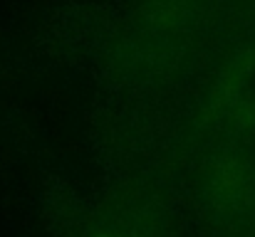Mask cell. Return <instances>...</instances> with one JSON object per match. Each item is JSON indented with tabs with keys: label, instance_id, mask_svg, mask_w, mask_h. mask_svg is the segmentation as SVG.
Here are the masks:
<instances>
[{
	"label": "cell",
	"instance_id": "obj_1",
	"mask_svg": "<svg viewBox=\"0 0 255 237\" xmlns=\"http://www.w3.org/2000/svg\"><path fill=\"white\" fill-rule=\"evenodd\" d=\"M255 198V170L238 154H221L206 180V200L218 215L246 210Z\"/></svg>",
	"mask_w": 255,
	"mask_h": 237
},
{
	"label": "cell",
	"instance_id": "obj_2",
	"mask_svg": "<svg viewBox=\"0 0 255 237\" xmlns=\"http://www.w3.org/2000/svg\"><path fill=\"white\" fill-rule=\"evenodd\" d=\"M216 116L221 124L231 129H251L255 126V94L243 75L221 81V91L213 96Z\"/></svg>",
	"mask_w": 255,
	"mask_h": 237
},
{
	"label": "cell",
	"instance_id": "obj_3",
	"mask_svg": "<svg viewBox=\"0 0 255 237\" xmlns=\"http://www.w3.org/2000/svg\"><path fill=\"white\" fill-rule=\"evenodd\" d=\"M92 237H131V235H127L124 230H117V228H104V230H97Z\"/></svg>",
	"mask_w": 255,
	"mask_h": 237
}]
</instances>
